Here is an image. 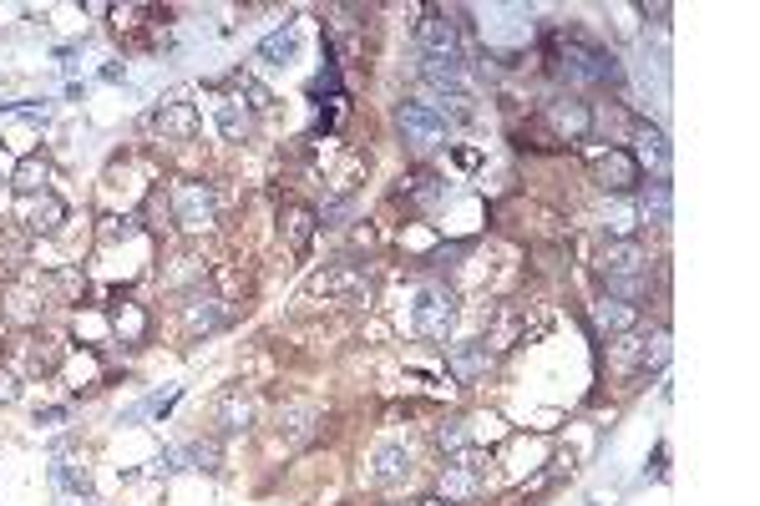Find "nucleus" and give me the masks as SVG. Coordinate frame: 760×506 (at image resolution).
<instances>
[{
	"mask_svg": "<svg viewBox=\"0 0 760 506\" xmlns=\"http://www.w3.org/2000/svg\"><path fill=\"white\" fill-rule=\"evenodd\" d=\"M553 71L568 81V87H614L624 76L619 71V56L603 51V46H588V41H568V46H553Z\"/></svg>",
	"mask_w": 760,
	"mask_h": 506,
	"instance_id": "f257e3e1",
	"label": "nucleus"
},
{
	"mask_svg": "<svg viewBox=\"0 0 760 506\" xmlns=\"http://www.w3.org/2000/svg\"><path fill=\"white\" fill-rule=\"evenodd\" d=\"M168 208H173V223H178L183 233H208V228H213V218H218L213 188H208L203 178H183V183H173Z\"/></svg>",
	"mask_w": 760,
	"mask_h": 506,
	"instance_id": "f03ea898",
	"label": "nucleus"
},
{
	"mask_svg": "<svg viewBox=\"0 0 760 506\" xmlns=\"http://www.w3.org/2000/svg\"><path fill=\"white\" fill-rule=\"evenodd\" d=\"M451 324H456V299H451V289H446V284L421 289V299H416V309H411V329L421 334V340H431V345H446V340H451Z\"/></svg>",
	"mask_w": 760,
	"mask_h": 506,
	"instance_id": "7ed1b4c3",
	"label": "nucleus"
},
{
	"mask_svg": "<svg viewBox=\"0 0 760 506\" xmlns=\"http://www.w3.org/2000/svg\"><path fill=\"white\" fill-rule=\"evenodd\" d=\"M396 122H401V137L416 147V152H436V147H446V112L441 107H431V102H401L396 107Z\"/></svg>",
	"mask_w": 760,
	"mask_h": 506,
	"instance_id": "20e7f679",
	"label": "nucleus"
},
{
	"mask_svg": "<svg viewBox=\"0 0 760 506\" xmlns=\"http://www.w3.org/2000/svg\"><path fill=\"white\" fill-rule=\"evenodd\" d=\"M482 451H462V456H451L446 466H441V481H436V491L451 501V506H462V501H477L482 496Z\"/></svg>",
	"mask_w": 760,
	"mask_h": 506,
	"instance_id": "39448f33",
	"label": "nucleus"
},
{
	"mask_svg": "<svg viewBox=\"0 0 760 506\" xmlns=\"http://www.w3.org/2000/svg\"><path fill=\"white\" fill-rule=\"evenodd\" d=\"M598 274L603 284L614 279H649V253L639 238H608V248L598 253Z\"/></svg>",
	"mask_w": 760,
	"mask_h": 506,
	"instance_id": "423d86ee",
	"label": "nucleus"
},
{
	"mask_svg": "<svg viewBox=\"0 0 760 506\" xmlns=\"http://www.w3.org/2000/svg\"><path fill=\"white\" fill-rule=\"evenodd\" d=\"M593 183H598L603 193H634V188L644 183V167L634 162L629 147H608V152H598V162H593Z\"/></svg>",
	"mask_w": 760,
	"mask_h": 506,
	"instance_id": "0eeeda50",
	"label": "nucleus"
},
{
	"mask_svg": "<svg viewBox=\"0 0 760 506\" xmlns=\"http://www.w3.org/2000/svg\"><path fill=\"white\" fill-rule=\"evenodd\" d=\"M421 81L441 97H467V66L462 51H421Z\"/></svg>",
	"mask_w": 760,
	"mask_h": 506,
	"instance_id": "6e6552de",
	"label": "nucleus"
},
{
	"mask_svg": "<svg viewBox=\"0 0 760 506\" xmlns=\"http://www.w3.org/2000/svg\"><path fill=\"white\" fill-rule=\"evenodd\" d=\"M310 294H315V299H340V304H365V299H370V284H365L360 269L335 264V269H325V274L310 284Z\"/></svg>",
	"mask_w": 760,
	"mask_h": 506,
	"instance_id": "1a4fd4ad",
	"label": "nucleus"
},
{
	"mask_svg": "<svg viewBox=\"0 0 760 506\" xmlns=\"http://www.w3.org/2000/svg\"><path fill=\"white\" fill-rule=\"evenodd\" d=\"M213 426H218V436H244V431L254 426V400L244 395V385L218 390V400H213Z\"/></svg>",
	"mask_w": 760,
	"mask_h": 506,
	"instance_id": "9d476101",
	"label": "nucleus"
},
{
	"mask_svg": "<svg viewBox=\"0 0 760 506\" xmlns=\"http://www.w3.org/2000/svg\"><path fill=\"white\" fill-rule=\"evenodd\" d=\"M107 319H112V334H117V340H122L127 350H137V345L147 340V309H142L132 294H112Z\"/></svg>",
	"mask_w": 760,
	"mask_h": 506,
	"instance_id": "9b49d317",
	"label": "nucleus"
},
{
	"mask_svg": "<svg viewBox=\"0 0 760 506\" xmlns=\"http://www.w3.org/2000/svg\"><path fill=\"white\" fill-rule=\"evenodd\" d=\"M487 365H492V345L487 340H462V345H451L446 350V370L462 380V385H472V380H482L487 375Z\"/></svg>",
	"mask_w": 760,
	"mask_h": 506,
	"instance_id": "f8f14e48",
	"label": "nucleus"
},
{
	"mask_svg": "<svg viewBox=\"0 0 760 506\" xmlns=\"http://www.w3.org/2000/svg\"><path fill=\"white\" fill-rule=\"evenodd\" d=\"M208 107H213V117H218V127H223L228 142H244V137L254 132V117H249L244 97H234V92H213Z\"/></svg>",
	"mask_w": 760,
	"mask_h": 506,
	"instance_id": "ddd939ff",
	"label": "nucleus"
},
{
	"mask_svg": "<svg viewBox=\"0 0 760 506\" xmlns=\"http://www.w3.org/2000/svg\"><path fill=\"white\" fill-rule=\"evenodd\" d=\"M634 324H639V304H624L614 294H603L593 304V329L598 334H634Z\"/></svg>",
	"mask_w": 760,
	"mask_h": 506,
	"instance_id": "4468645a",
	"label": "nucleus"
},
{
	"mask_svg": "<svg viewBox=\"0 0 760 506\" xmlns=\"http://www.w3.org/2000/svg\"><path fill=\"white\" fill-rule=\"evenodd\" d=\"M228 324V304L223 299H188V309H183V334L188 340H198V334H213V329H223Z\"/></svg>",
	"mask_w": 760,
	"mask_h": 506,
	"instance_id": "2eb2a0df",
	"label": "nucleus"
},
{
	"mask_svg": "<svg viewBox=\"0 0 760 506\" xmlns=\"http://www.w3.org/2000/svg\"><path fill=\"white\" fill-rule=\"evenodd\" d=\"M0 309H6V319H11V324H21V329L41 324V314H46V304H41V284H36V289H26V284L6 289V294H0Z\"/></svg>",
	"mask_w": 760,
	"mask_h": 506,
	"instance_id": "dca6fc26",
	"label": "nucleus"
},
{
	"mask_svg": "<svg viewBox=\"0 0 760 506\" xmlns=\"http://www.w3.org/2000/svg\"><path fill=\"white\" fill-rule=\"evenodd\" d=\"M320 426V405H310V400H289V405H279V436L284 441H310V431Z\"/></svg>",
	"mask_w": 760,
	"mask_h": 506,
	"instance_id": "f3484780",
	"label": "nucleus"
},
{
	"mask_svg": "<svg viewBox=\"0 0 760 506\" xmlns=\"http://www.w3.org/2000/svg\"><path fill=\"white\" fill-rule=\"evenodd\" d=\"M548 122L568 137V142H578V137H588V127H593V112H588V102H573V97H558V102H548Z\"/></svg>",
	"mask_w": 760,
	"mask_h": 506,
	"instance_id": "a211bd4d",
	"label": "nucleus"
},
{
	"mask_svg": "<svg viewBox=\"0 0 760 506\" xmlns=\"http://www.w3.org/2000/svg\"><path fill=\"white\" fill-rule=\"evenodd\" d=\"M315 228H320V213H315V208H304V203H289V208H284V218H279V233H284V243H289L294 253L310 248Z\"/></svg>",
	"mask_w": 760,
	"mask_h": 506,
	"instance_id": "6ab92c4d",
	"label": "nucleus"
},
{
	"mask_svg": "<svg viewBox=\"0 0 760 506\" xmlns=\"http://www.w3.org/2000/svg\"><path fill=\"white\" fill-rule=\"evenodd\" d=\"M46 183H51V162H46L41 152H31V157H21V162L11 167V188H16V193H26V198L51 193Z\"/></svg>",
	"mask_w": 760,
	"mask_h": 506,
	"instance_id": "aec40b11",
	"label": "nucleus"
},
{
	"mask_svg": "<svg viewBox=\"0 0 760 506\" xmlns=\"http://www.w3.org/2000/svg\"><path fill=\"white\" fill-rule=\"evenodd\" d=\"M629 137L639 142V157L654 167V178H664V173H669V142H664V132L649 127V122H629ZM639 157H634V162H639Z\"/></svg>",
	"mask_w": 760,
	"mask_h": 506,
	"instance_id": "412c9836",
	"label": "nucleus"
},
{
	"mask_svg": "<svg viewBox=\"0 0 760 506\" xmlns=\"http://www.w3.org/2000/svg\"><path fill=\"white\" fill-rule=\"evenodd\" d=\"M634 213H639L644 223H654V228H669V218H674V198H669V183H664V178L644 183V193H639Z\"/></svg>",
	"mask_w": 760,
	"mask_h": 506,
	"instance_id": "4be33fe9",
	"label": "nucleus"
},
{
	"mask_svg": "<svg viewBox=\"0 0 760 506\" xmlns=\"http://www.w3.org/2000/svg\"><path fill=\"white\" fill-rule=\"evenodd\" d=\"M152 127H158L163 137H178V142H193L198 137V112L188 102H168L158 117H152Z\"/></svg>",
	"mask_w": 760,
	"mask_h": 506,
	"instance_id": "5701e85b",
	"label": "nucleus"
},
{
	"mask_svg": "<svg viewBox=\"0 0 760 506\" xmlns=\"http://www.w3.org/2000/svg\"><path fill=\"white\" fill-rule=\"evenodd\" d=\"M370 466H375V481H406L411 476V451L396 446V441H380L375 456H370Z\"/></svg>",
	"mask_w": 760,
	"mask_h": 506,
	"instance_id": "b1692460",
	"label": "nucleus"
},
{
	"mask_svg": "<svg viewBox=\"0 0 760 506\" xmlns=\"http://www.w3.org/2000/svg\"><path fill=\"white\" fill-rule=\"evenodd\" d=\"M31 233H61V223H66V203L56 198V193H41L36 203H31Z\"/></svg>",
	"mask_w": 760,
	"mask_h": 506,
	"instance_id": "393cba45",
	"label": "nucleus"
},
{
	"mask_svg": "<svg viewBox=\"0 0 760 506\" xmlns=\"http://www.w3.org/2000/svg\"><path fill=\"white\" fill-rule=\"evenodd\" d=\"M421 51H456V26L441 11H431L421 21Z\"/></svg>",
	"mask_w": 760,
	"mask_h": 506,
	"instance_id": "a878e982",
	"label": "nucleus"
},
{
	"mask_svg": "<svg viewBox=\"0 0 760 506\" xmlns=\"http://www.w3.org/2000/svg\"><path fill=\"white\" fill-rule=\"evenodd\" d=\"M51 481H56L61 491H71V496H82V491L92 486V471H87V461H56V466H51Z\"/></svg>",
	"mask_w": 760,
	"mask_h": 506,
	"instance_id": "bb28decb",
	"label": "nucleus"
},
{
	"mask_svg": "<svg viewBox=\"0 0 760 506\" xmlns=\"http://www.w3.org/2000/svg\"><path fill=\"white\" fill-rule=\"evenodd\" d=\"M254 56H259V61H269V66H284V61L294 56V26H284V31H274V36H264Z\"/></svg>",
	"mask_w": 760,
	"mask_h": 506,
	"instance_id": "cd10ccee",
	"label": "nucleus"
},
{
	"mask_svg": "<svg viewBox=\"0 0 760 506\" xmlns=\"http://www.w3.org/2000/svg\"><path fill=\"white\" fill-rule=\"evenodd\" d=\"M436 446H441L446 456H462V451H472V426H467V420H446V426L436 431Z\"/></svg>",
	"mask_w": 760,
	"mask_h": 506,
	"instance_id": "c85d7f7f",
	"label": "nucleus"
},
{
	"mask_svg": "<svg viewBox=\"0 0 760 506\" xmlns=\"http://www.w3.org/2000/svg\"><path fill=\"white\" fill-rule=\"evenodd\" d=\"M603 228H608V238H634V228H639L634 203H614V208L603 213Z\"/></svg>",
	"mask_w": 760,
	"mask_h": 506,
	"instance_id": "c756f323",
	"label": "nucleus"
},
{
	"mask_svg": "<svg viewBox=\"0 0 760 506\" xmlns=\"http://www.w3.org/2000/svg\"><path fill=\"white\" fill-rule=\"evenodd\" d=\"M406 193L416 198V208H436V203H441V193H446V183H441L436 173H416V178L406 183Z\"/></svg>",
	"mask_w": 760,
	"mask_h": 506,
	"instance_id": "7c9ffc66",
	"label": "nucleus"
},
{
	"mask_svg": "<svg viewBox=\"0 0 760 506\" xmlns=\"http://www.w3.org/2000/svg\"><path fill=\"white\" fill-rule=\"evenodd\" d=\"M61 355H66V345H61V340H51V334H46V340H36V345H31V370L51 375V370L61 365Z\"/></svg>",
	"mask_w": 760,
	"mask_h": 506,
	"instance_id": "2f4dec72",
	"label": "nucleus"
},
{
	"mask_svg": "<svg viewBox=\"0 0 760 506\" xmlns=\"http://www.w3.org/2000/svg\"><path fill=\"white\" fill-rule=\"evenodd\" d=\"M234 87H239V97H249V107H254V112H264V107L274 102V97H269V92L259 87V81H254L249 71H239V76H234Z\"/></svg>",
	"mask_w": 760,
	"mask_h": 506,
	"instance_id": "473e14b6",
	"label": "nucleus"
},
{
	"mask_svg": "<svg viewBox=\"0 0 760 506\" xmlns=\"http://www.w3.org/2000/svg\"><path fill=\"white\" fill-rule=\"evenodd\" d=\"M127 243V238H137V218H102V243Z\"/></svg>",
	"mask_w": 760,
	"mask_h": 506,
	"instance_id": "72a5a7b5",
	"label": "nucleus"
},
{
	"mask_svg": "<svg viewBox=\"0 0 760 506\" xmlns=\"http://www.w3.org/2000/svg\"><path fill=\"white\" fill-rule=\"evenodd\" d=\"M51 284H56L61 294H71V299H76V294H87V279L76 274V269H56V274H51Z\"/></svg>",
	"mask_w": 760,
	"mask_h": 506,
	"instance_id": "f704fd0d",
	"label": "nucleus"
},
{
	"mask_svg": "<svg viewBox=\"0 0 760 506\" xmlns=\"http://www.w3.org/2000/svg\"><path fill=\"white\" fill-rule=\"evenodd\" d=\"M21 395V385H16V375H6V370H0V405H11Z\"/></svg>",
	"mask_w": 760,
	"mask_h": 506,
	"instance_id": "c9c22d12",
	"label": "nucleus"
},
{
	"mask_svg": "<svg viewBox=\"0 0 760 506\" xmlns=\"http://www.w3.org/2000/svg\"><path fill=\"white\" fill-rule=\"evenodd\" d=\"M66 420V410L61 405H46V410H36V426H61Z\"/></svg>",
	"mask_w": 760,
	"mask_h": 506,
	"instance_id": "e433bc0d",
	"label": "nucleus"
}]
</instances>
